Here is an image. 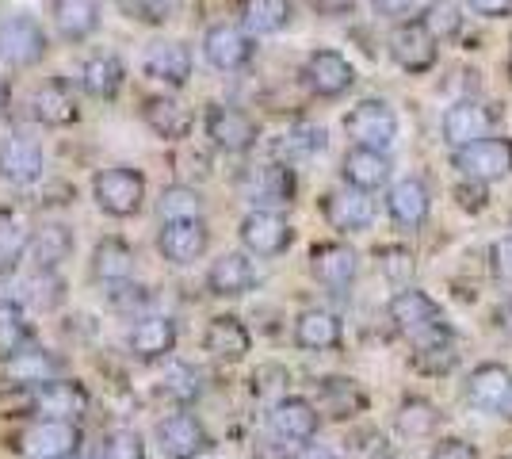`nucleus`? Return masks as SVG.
I'll use <instances>...</instances> for the list:
<instances>
[{
  "label": "nucleus",
  "instance_id": "obj_1",
  "mask_svg": "<svg viewBox=\"0 0 512 459\" xmlns=\"http://www.w3.org/2000/svg\"><path fill=\"white\" fill-rule=\"evenodd\" d=\"M390 322L398 329V337L406 341L413 352H432V349H451L455 345V329L444 318L440 303L425 295L421 287H402L390 299Z\"/></svg>",
  "mask_w": 512,
  "mask_h": 459
},
{
  "label": "nucleus",
  "instance_id": "obj_2",
  "mask_svg": "<svg viewBox=\"0 0 512 459\" xmlns=\"http://www.w3.org/2000/svg\"><path fill=\"white\" fill-rule=\"evenodd\" d=\"M92 199L107 219H134L146 207V176L130 165H107L92 173Z\"/></svg>",
  "mask_w": 512,
  "mask_h": 459
},
{
  "label": "nucleus",
  "instance_id": "obj_3",
  "mask_svg": "<svg viewBox=\"0 0 512 459\" xmlns=\"http://www.w3.org/2000/svg\"><path fill=\"white\" fill-rule=\"evenodd\" d=\"M50 50L46 27L31 12H12L0 20V66L4 69H35Z\"/></svg>",
  "mask_w": 512,
  "mask_h": 459
},
{
  "label": "nucleus",
  "instance_id": "obj_4",
  "mask_svg": "<svg viewBox=\"0 0 512 459\" xmlns=\"http://www.w3.org/2000/svg\"><path fill=\"white\" fill-rule=\"evenodd\" d=\"M463 398H467L470 410L493 417H509L512 414V368L509 364H497L486 360L478 368H470L467 383H463Z\"/></svg>",
  "mask_w": 512,
  "mask_h": 459
},
{
  "label": "nucleus",
  "instance_id": "obj_5",
  "mask_svg": "<svg viewBox=\"0 0 512 459\" xmlns=\"http://www.w3.org/2000/svg\"><path fill=\"white\" fill-rule=\"evenodd\" d=\"M241 192L253 203V211H283L299 196V176L291 165L272 161V165H256L241 176Z\"/></svg>",
  "mask_w": 512,
  "mask_h": 459
},
{
  "label": "nucleus",
  "instance_id": "obj_6",
  "mask_svg": "<svg viewBox=\"0 0 512 459\" xmlns=\"http://www.w3.org/2000/svg\"><path fill=\"white\" fill-rule=\"evenodd\" d=\"M237 238H241V249L249 257H260V261H272V257H283L295 241V226L287 222L283 211H249L241 226H237Z\"/></svg>",
  "mask_w": 512,
  "mask_h": 459
},
{
  "label": "nucleus",
  "instance_id": "obj_7",
  "mask_svg": "<svg viewBox=\"0 0 512 459\" xmlns=\"http://www.w3.org/2000/svg\"><path fill=\"white\" fill-rule=\"evenodd\" d=\"M344 131L352 138V146L386 153L398 138V115L386 100H360L344 115Z\"/></svg>",
  "mask_w": 512,
  "mask_h": 459
},
{
  "label": "nucleus",
  "instance_id": "obj_8",
  "mask_svg": "<svg viewBox=\"0 0 512 459\" xmlns=\"http://www.w3.org/2000/svg\"><path fill=\"white\" fill-rule=\"evenodd\" d=\"M451 165L474 184H493L512 176V138H478L451 153Z\"/></svg>",
  "mask_w": 512,
  "mask_h": 459
},
{
  "label": "nucleus",
  "instance_id": "obj_9",
  "mask_svg": "<svg viewBox=\"0 0 512 459\" xmlns=\"http://www.w3.org/2000/svg\"><path fill=\"white\" fill-rule=\"evenodd\" d=\"M81 448V425L77 421H31L16 440L23 459H73Z\"/></svg>",
  "mask_w": 512,
  "mask_h": 459
},
{
  "label": "nucleus",
  "instance_id": "obj_10",
  "mask_svg": "<svg viewBox=\"0 0 512 459\" xmlns=\"http://www.w3.org/2000/svg\"><path fill=\"white\" fill-rule=\"evenodd\" d=\"M203 131H207L214 150L222 153H249L260 142L256 119L249 111L234 108V104H211L203 115Z\"/></svg>",
  "mask_w": 512,
  "mask_h": 459
},
{
  "label": "nucleus",
  "instance_id": "obj_11",
  "mask_svg": "<svg viewBox=\"0 0 512 459\" xmlns=\"http://www.w3.org/2000/svg\"><path fill=\"white\" fill-rule=\"evenodd\" d=\"M268 429H272V437L283 440V444L302 448V444L318 440L321 410L310 398H302V394H287V398L272 402V410H268Z\"/></svg>",
  "mask_w": 512,
  "mask_h": 459
},
{
  "label": "nucleus",
  "instance_id": "obj_12",
  "mask_svg": "<svg viewBox=\"0 0 512 459\" xmlns=\"http://www.w3.org/2000/svg\"><path fill=\"white\" fill-rule=\"evenodd\" d=\"M256 39L241 23H211L203 31V58L218 73H237L253 62Z\"/></svg>",
  "mask_w": 512,
  "mask_h": 459
},
{
  "label": "nucleus",
  "instance_id": "obj_13",
  "mask_svg": "<svg viewBox=\"0 0 512 459\" xmlns=\"http://www.w3.org/2000/svg\"><path fill=\"white\" fill-rule=\"evenodd\" d=\"M27 108H31V119L43 123V127H73L81 119L77 88L69 85L65 77H46L43 85L31 88Z\"/></svg>",
  "mask_w": 512,
  "mask_h": 459
},
{
  "label": "nucleus",
  "instance_id": "obj_14",
  "mask_svg": "<svg viewBox=\"0 0 512 459\" xmlns=\"http://www.w3.org/2000/svg\"><path fill=\"white\" fill-rule=\"evenodd\" d=\"M302 85L310 88L321 100H337L348 88L356 85V69L352 62L337 54V50H314L306 62H302Z\"/></svg>",
  "mask_w": 512,
  "mask_h": 459
},
{
  "label": "nucleus",
  "instance_id": "obj_15",
  "mask_svg": "<svg viewBox=\"0 0 512 459\" xmlns=\"http://www.w3.org/2000/svg\"><path fill=\"white\" fill-rule=\"evenodd\" d=\"M46 173V153L27 134H4L0 138V180L12 188H27Z\"/></svg>",
  "mask_w": 512,
  "mask_h": 459
},
{
  "label": "nucleus",
  "instance_id": "obj_16",
  "mask_svg": "<svg viewBox=\"0 0 512 459\" xmlns=\"http://www.w3.org/2000/svg\"><path fill=\"white\" fill-rule=\"evenodd\" d=\"M157 440H161V452L169 459H199L203 452L214 448L207 425H203L192 410H180V414L165 417V421L157 425Z\"/></svg>",
  "mask_w": 512,
  "mask_h": 459
},
{
  "label": "nucleus",
  "instance_id": "obj_17",
  "mask_svg": "<svg viewBox=\"0 0 512 459\" xmlns=\"http://www.w3.org/2000/svg\"><path fill=\"white\" fill-rule=\"evenodd\" d=\"M310 276L329 291H348L360 276V253L344 241H321L310 249Z\"/></svg>",
  "mask_w": 512,
  "mask_h": 459
},
{
  "label": "nucleus",
  "instance_id": "obj_18",
  "mask_svg": "<svg viewBox=\"0 0 512 459\" xmlns=\"http://www.w3.org/2000/svg\"><path fill=\"white\" fill-rule=\"evenodd\" d=\"M321 215L337 234H363L375 222V199L344 184V188H333L321 196Z\"/></svg>",
  "mask_w": 512,
  "mask_h": 459
},
{
  "label": "nucleus",
  "instance_id": "obj_19",
  "mask_svg": "<svg viewBox=\"0 0 512 459\" xmlns=\"http://www.w3.org/2000/svg\"><path fill=\"white\" fill-rule=\"evenodd\" d=\"M192 69V50H188V43H176V39H157L142 54V73L165 88H184L192 81Z\"/></svg>",
  "mask_w": 512,
  "mask_h": 459
},
{
  "label": "nucleus",
  "instance_id": "obj_20",
  "mask_svg": "<svg viewBox=\"0 0 512 459\" xmlns=\"http://www.w3.org/2000/svg\"><path fill=\"white\" fill-rule=\"evenodd\" d=\"M211 245V230H207V219H180V222H161L157 230V249L161 257L176 268L184 264H195Z\"/></svg>",
  "mask_w": 512,
  "mask_h": 459
},
{
  "label": "nucleus",
  "instance_id": "obj_21",
  "mask_svg": "<svg viewBox=\"0 0 512 459\" xmlns=\"http://www.w3.org/2000/svg\"><path fill=\"white\" fill-rule=\"evenodd\" d=\"M88 410V391L77 379H54L43 383L31 394V414H39L43 421H77Z\"/></svg>",
  "mask_w": 512,
  "mask_h": 459
},
{
  "label": "nucleus",
  "instance_id": "obj_22",
  "mask_svg": "<svg viewBox=\"0 0 512 459\" xmlns=\"http://www.w3.org/2000/svg\"><path fill=\"white\" fill-rule=\"evenodd\" d=\"M436 54H440V43L425 31L421 20H406L394 27L390 35V58L406 73H428L436 66Z\"/></svg>",
  "mask_w": 512,
  "mask_h": 459
},
{
  "label": "nucleus",
  "instance_id": "obj_23",
  "mask_svg": "<svg viewBox=\"0 0 512 459\" xmlns=\"http://www.w3.org/2000/svg\"><path fill=\"white\" fill-rule=\"evenodd\" d=\"M127 349L134 360L142 364H157V360H169L176 349V322L165 314H146V318H134V326L127 333Z\"/></svg>",
  "mask_w": 512,
  "mask_h": 459
},
{
  "label": "nucleus",
  "instance_id": "obj_24",
  "mask_svg": "<svg viewBox=\"0 0 512 459\" xmlns=\"http://www.w3.org/2000/svg\"><path fill=\"white\" fill-rule=\"evenodd\" d=\"M123 85H127V66L115 50H96L77 69V88L92 100H115Z\"/></svg>",
  "mask_w": 512,
  "mask_h": 459
},
{
  "label": "nucleus",
  "instance_id": "obj_25",
  "mask_svg": "<svg viewBox=\"0 0 512 459\" xmlns=\"http://www.w3.org/2000/svg\"><path fill=\"white\" fill-rule=\"evenodd\" d=\"M256 287V268L249 261V253H222L214 257L211 268H207V291L214 299H241Z\"/></svg>",
  "mask_w": 512,
  "mask_h": 459
},
{
  "label": "nucleus",
  "instance_id": "obj_26",
  "mask_svg": "<svg viewBox=\"0 0 512 459\" xmlns=\"http://www.w3.org/2000/svg\"><path fill=\"white\" fill-rule=\"evenodd\" d=\"M50 23H54L62 43H88L100 31V0H54L50 4Z\"/></svg>",
  "mask_w": 512,
  "mask_h": 459
},
{
  "label": "nucleus",
  "instance_id": "obj_27",
  "mask_svg": "<svg viewBox=\"0 0 512 459\" xmlns=\"http://www.w3.org/2000/svg\"><path fill=\"white\" fill-rule=\"evenodd\" d=\"M497 119V111L478 104V100H459L451 104L448 115H444V142L451 150H463L478 138H490V127Z\"/></svg>",
  "mask_w": 512,
  "mask_h": 459
},
{
  "label": "nucleus",
  "instance_id": "obj_28",
  "mask_svg": "<svg viewBox=\"0 0 512 459\" xmlns=\"http://www.w3.org/2000/svg\"><path fill=\"white\" fill-rule=\"evenodd\" d=\"M386 211L402 230H421L432 211V192L421 176H406L386 192Z\"/></svg>",
  "mask_w": 512,
  "mask_h": 459
},
{
  "label": "nucleus",
  "instance_id": "obj_29",
  "mask_svg": "<svg viewBox=\"0 0 512 459\" xmlns=\"http://www.w3.org/2000/svg\"><path fill=\"white\" fill-rule=\"evenodd\" d=\"M142 123H146L161 142H184L195 127L192 111L184 108L176 96H165V92L142 100Z\"/></svg>",
  "mask_w": 512,
  "mask_h": 459
},
{
  "label": "nucleus",
  "instance_id": "obj_30",
  "mask_svg": "<svg viewBox=\"0 0 512 459\" xmlns=\"http://www.w3.org/2000/svg\"><path fill=\"white\" fill-rule=\"evenodd\" d=\"M203 349L211 352L214 360L237 364V360H245L249 349H253V333L245 329V322L237 314H218L203 329Z\"/></svg>",
  "mask_w": 512,
  "mask_h": 459
},
{
  "label": "nucleus",
  "instance_id": "obj_31",
  "mask_svg": "<svg viewBox=\"0 0 512 459\" xmlns=\"http://www.w3.org/2000/svg\"><path fill=\"white\" fill-rule=\"evenodd\" d=\"M134 249H130L123 238H100L92 245V261H88V272H92V280L104 287H115V284H130L134 280Z\"/></svg>",
  "mask_w": 512,
  "mask_h": 459
},
{
  "label": "nucleus",
  "instance_id": "obj_32",
  "mask_svg": "<svg viewBox=\"0 0 512 459\" xmlns=\"http://www.w3.org/2000/svg\"><path fill=\"white\" fill-rule=\"evenodd\" d=\"M65 375V360L50 349H23L12 360H4V379L8 383H20V387H43Z\"/></svg>",
  "mask_w": 512,
  "mask_h": 459
},
{
  "label": "nucleus",
  "instance_id": "obj_33",
  "mask_svg": "<svg viewBox=\"0 0 512 459\" xmlns=\"http://www.w3.org/2000/svg\"><path fill=\"white\" fill-rule=\"evenodd\" d=\"M444 429V414L440 406L425 398V394H406L394 410V433L402 440H432Z\"/></svg>",
  "mask_w": 512,
  "mask_h": 459
},
{
  "label": "nucleus",
  "instance_id": "obj_34",
  "mask_svg": "<svg viewBox=\"0 0 512 459\" xmlns=\"http://www.w3.org/2000/svg\"><path fill=\"white\" fill-rule=\"evenodd\" d=\"M295 345L302 352H329L344 341V326L333 310H321V306H310L295 318V329H291Z\"/></svg>",
  "mask_w": 512,
  "mask_h": 459
},
{
  "label": "nucleus",
  "instance_id": "obj_35",
  "mask_svg": "<svg viewBox=\"0 0 512 459\" xmlns=\"http://www.w3.org/2000/svg\"><path fill=\"white\" fill-rule=\"evenodd\" d=\"M341 176L348 188L371 196V192L386 188V180H390V157L375 150H363V146H352L341 161Z\"/></svg>",
  "mask_w": 512,
  "mask_h": 459
},
{
  "label": "nucleus",
  "instance_id": "obj_36",
  "mask_svg": "<svg viewBox=\"0 0 512 459\" xmlns=\"http://www.w3.org/2000/svg\"><path fill=\"white\" fill-rule=\"evenodd\" d=\"M318 406L325 417L333 421H348V417H360L367 410V394L360 391L356 379H344V375H325L318 383Z\"/></svg>",
  "mask_w": 512,
  "mask_h": 459
},
{
  "label": "nucleus",
  "instance_id": "obj_37",
  "mask_svg": "<svg viewBox=\"0 0 512 459\" xmlns=\"http://www.w3.org/2000/svg\"><path fill=\"white\" fill-rule=\"evenodd\" d=\"M73 249H77V238H73V230L65 226V222H43L35 234H31V264L35 268H43V272H58L69 257H73Z\"/></svg>",
  "mask_w": 512,
  "mask_h": 459
},
{
  "label": "nucleus",
  "instance_id": "obj_38",
  "mask_svg": "<svg viewBox=\"0 0 512 459\" xmlns=\"http://www.w3.org/2000/svg\"><path fill=\"white\" fill-rule=\"evenodd\" d=\"M291 0H241L237 16L249 35H276L291 23Z\"/></svg>",
  "mask_w": 512,
  "mask_h": 459
},
{
  "label": "nucleus",
  "instance_id": "obj_39",
  "mask_svg": "<svg viewBox=\"0 0 512 459\" xmlns=\"http://www.w3.org/2000/svg\"><path fill=\"white\" fill-rule=\"evenodd\" d=\"M31 341H35V329L27 322L23 306L0 299V360H12L16 352L31 349Z\"/></svg>",
  "mask_w": 512,
  "mask_h": 459
},
{
  "label": "nucleus",
  "instance_id": "obj_40",
  "mask_svg": "<svg viewBox=\"0 0 512 459\" xmlns=\"http://www.w3.org/2000/svg\"><path fill=\"white\" fill-rule=\"evenodd\" d=\"M157 215H161V222L203 219V196L188 184H169L157 199Z\"/></svg>",
  "mask_w": 512,
  "mask_h": 459
},
{
  "label": "nucleus",
  "instance_id": "obj_41",
  "mask_svg": "<svg viewBox=\"0 0 512 459\" xmlns=\"http://www.w3.org/2000/svg\"><path fill=\"white\" fill-rule=\"evenodd\" d=\"M23 299L31 306H39V310H54V306L65 299V284L58 272H43V268H35L31 276H23Z\"/></svg>",
  "mask_w": 512,
  "mask_h": 459
},
{
  "label": "nucleus",
  "instance_id": "obj_42",
  "mask_svg": "<svg viewBox=\"0 0 512 459\" xmlns=\"http://www.w3.org/2000/svg\"><path fill=\"white\" fill-rule=\"evenodd\" d=\"M115 8H119L130 23H142V27H165L169 20H176L180 0H115Z\"/></svg>",
  "mask_w": 512,
  "mask_h": 459
},
{
  "label": "nucleus",
  "instance_id": "obj_43",
  "mask_svg": "<svg viewBox=\"0 0 512 459\" xmlns=\"http://www.w3.org/2000/svg\"><path fill=\"white\" fill-rule=\"evenodd\" d=\"M31 226L12 215V211H0V264H16L31 249Z\"/></svg>",
  "mask_w": 512,
  "mask_h": 459
},
{
  "label": "nucleus",
  "instance_id": "obj_44",
  "mask_svg": "<svg viewBox=\"0 0 512 459\" xmlns=\"http://www.w3.org/2000/svg\"><path fill=\"white\" fill-rule=\"evenodd\" d=\"M329 146V134H325V127H318V123H299V127H291V131L283 134V142H279V153H287V157H314V153H321Z\"/></svg>",
  "mask_w": 512,
  "mask_h": 459
},
{
  "label": "nucleus",
  "instance_id": "obj_45",
  "mask_svg": "<svg viewBox=\"0 0 512 459\" xmlns=\"http://www.w3.org/2000/svg\"><path fill=\"white\" fill-rule=\"evenodd\" d=\"M375 261H379V272H383L386 280L398 287H409V280L417 276V257H413V249H406V245H383L375 253Z\"/></svg>",
  "mask_w": 512,
  "mask_h": 459
},
{
  "label": "nucleus",
  "instance_id": "obj_46",
  "mask_svg": "<svg viewBox=\"0 0 512 459\" xmlns=\"http://www.w3.org/2000/svg\"><path fill=\"white\" fill-rule=\"evenodd\" d=\"M417 20L425 23V31L436 39V43H440V39H451V35H459V27H463V16H459V4H455V0H432Z\"/></svg>",
  "mask_w": 512,
  "mask_h": 459
},
{
  "label": "nucleus",
  "instance_id": "obj_47",
  "mask_svg": "<svg viewBox=\"0 0 512 459\" xmlns=\"http://www.w3.org/2000/svg\"><path fill=\"white\" fill-rule=\"evenodd\" d=\"M96 459H146V444L134 429H111L100 440V452Z\"/></svg>",
  "mask_w": 512,
  "mask_h": 459
},
{
  "label": "nucleus",
  "instance_id": "obj_48",
  "mask_svg": "<svg viewBox=\"0 0 512 459\" xmlns=\"http://www.w3.org/2000/svg\"><path fill=\"white\" fill-rule=\"evenodd\" d=\"M165 394H172L176 402H195L199 394H203V375L195 372L192 364H172L169 372H165Z\"/></svg>",
  "mask_w": 512,
  "mask_h": 459
},
{
  "label": "nucleus",
  "instance_id": "obj_49",
  "mask_svg": "<svg viewBox=\"0 0 512 459\" xmlns=\"http://www.w3.org/2000/svg\"><path fill=\"white\" fill-rule=\"evenodd\" d=\"M107 303L115 306V310H123V314H138V310L150 306V295H146V287L138 284H115L107 287Z\"/></svg>",
  "mask_w": 512,
  "mask_h": 459
},
{
  "label": "nucleus",
  "instance_id": "obj_50",
  "mask_svg": "<svg viewBox=\"0 0 512 459\" xmlns=\"http://www.w3.org/2000/svg\"><path fill=\"white\" fill-rule=\"evenodd\" d=\"M490 272L493 280L512 287V234H501V238L490 245Z\"/></svg>",
  "mask_w": 512,
  "mask_h": 459
},
{
  "label": "nucleus",
  "instance_id": "obj_51",
  "mask_svg": "<svg viewBox=\"0 0 512 459\" xmlns=\"http://www.w3.org/2000/svg\"><path fill=\"white\" fill-rule=\"evenodd\" d=\"M455 364H459V352H455V345H451V349H432V352H417V356H413V368L432 372V375H448Z\"/></svg>",
  "mask_w": 512,
  "mask_h": 459
},
{
  "label": "nucleus",
  "instance_id": "obj_52",
  "mask_svg": "<svg viewBox=\"0 0 512 459\" xmlns=\"http://www.w3.org/2000/svg\"><path fill=\"white\" fill-rule=\"evenodd\" d=\"M428 459H482V452L463 437H440L432 444V456Z\"/></svg>",
  "mask_w": 512,
  "mask_h": 459
},
{
  "label": "nucleus",
  "instance_id": "obj_53",
  "mask_svg": "<svg viewBox=\"0 0 512 459\" xmlns=\"http://www.w3.org/2000/svg\"><path fill=\"white\" fill-rule=\"evenodd\" d=\"M283 383H287V372H283V368H276V364H268V368H260V372H256L253 391L260 394V398L276 394V402H279V398H287V394H283Z\"/></svg>",
  "mask_w": 512,
  "mask_h": 459
},
{
  "label": "nucleus",
  "instance_id": "obj_54",
  "mask_svg": "<svg viewBox=\"0 0 512 459\" xmlns=\"http://www.w3.org/2000/svg\"><path fill=\"white\" fill-rule=\"evenodd\" d=\"M459 203H463V211H486V203H490V196H486V184H474V180H467V184H459Z\"/></svg>",
  "mask_w": 512,
  "mask_h": 459
},
{
  "label": "nucleus",
  "instance_id": "obj_55",
  "mask_svg": "<svg viewBox=\"0 0 512 459\" xmlns=\"http://www.w3.org/2000/svg\"><path fill=\"white\" fill-rule=\"evenodd\" d=\"M413 4H417V0H371L375 16H383V20H394V23H406V16L413 12Z\"/></svg>",
  "mask_w": 512,
  "mask_h": 459
},
{
  "label": "nucleus",
  "instance_id": "obj_56",
  "mask_svg": "<svg viewBox=\"0 0 512 459\" xmlns=\"http://www.w3.org/2000/svg\"><path fill=\"white\" fill-rule=\"evenodd\" d=\"M467 8L486 16V20H505L512 12V0H467Z\"/></svg>",
  "mask_w": 512,
  "mask_h": 459
},
{
  "label": "nucleus",
  "instance_id": "obj_57",
  "mask_svg": "<svg viewBox=\"0 0 512 459\" xmlns=\"http://www.w3.org/2000/svg\"><path fill=\"white\" fill-rule=\"evenodd\" d=\"M291 459H341L337 448H329V444H318V440H310V444H302L295 448V456Z\"/></svg>",
  "mask_w": 512,
  "mask_h": 459
},
{
  "label": "nucleus",
  "instance_id": "obj_58",
  "mask_svg": "<svg viewBox=\"0 0 512 459\" xmlns=\"http://www.w3.org/2000/svg\"><path fill=\"white\" fill-rule=\"evenodd\" d=\"M493 326H497V333L512 337V295L497 303V310H493Z\"/></svg>",
  "mask_w": 512,
  "mask_h": 459
},
{
  "label": "nucleus",
  "instance_id": "obj_59",
  "mask_svg": "<svg viewBox=\"0 0 512 459\" xmlns=\"http://www.w3.org/2000/svg\"><path fill=\"white\" fill-rule=\"evenodd\" d=\"M314 12H325V16H337L344 8H352V0H310Z\"/></svg>",
  "mask_w": 512,
  "mask_h": 459
},
{
  "label": "nucleus",
  "instance_id": "obj_60",
  "mask_svg": "<svg viewBox=\"0 0 512 459\" xmlns=\"http://www.w3.org/2000/svg\"><path fill=\"white\" fill-rule=\"evenodd\" d=\"M4 104H8V88H4V81H0V111H4Z\"/></svg>",
  "mask_w": 512,
  "mask_h": 459
}]
</instances>
